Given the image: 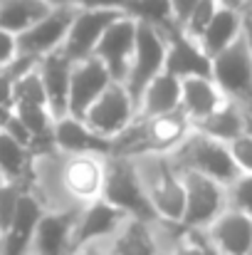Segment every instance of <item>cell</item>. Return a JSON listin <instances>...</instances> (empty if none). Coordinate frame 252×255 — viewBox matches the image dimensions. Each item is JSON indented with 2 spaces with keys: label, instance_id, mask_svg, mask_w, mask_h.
Returning <instances> with one entry per match:
<instances>
[{
  "label": "cell",
  "instance_id": "6da1fadb",
  "mask_svg": "<svg viewBox=\"0 0 252 255\" xmlns=\"http://www.w3.org/2000/svg\"><path fill=\"white\" fill-rule=\"evenodd\" d=\"M193 131V122L180 112H166L154 117H136L126 131L114 136L109 156L141 159L151 154H173Z\"/></svg>",
  "mask_w": 252,
  "mask_h": 255
},
{
  "label": "cell",
  "instance_id": "7a4b0ae2",
  "mask_svg": "<svg viewBox=\"0 0 252 255\" xmlns=\"http://www.w3.org/2000/svg\"><path fill=\"white\" fill-rule=\"evenodd\" d=\"M146 193L154 203V211L164 221H180L185 206V183L183 171L170 154H151L136 159Z\"/></svg>",
  "mask_w": 252,
  "mask_h": 255
},
{
  "label": "cell",
  "instance_id": "3957f363",
  "mask_svg": "<svg viewBox=\"0 0 252 255\" xmlns=\"http://www.w3.org/2000/svg\"><path fill=\"white\" fill-rule=\"evenodd\" d=\"M101 198L119 206L131 218L159 221V216L154 211V203L146 193V186H144V178H141L136 159L106 156V181H104Z\"/></svg>",
  "mask_w": 252,
  "mask_h": 255
},
{
  "label": "cell",
  "instance_id": "277c9868",
  "mask_svg": "<svg viewBox=\"0 0 252 255\" xmlns=\"http://www.w3.org/2000/svg\"><path fill=\"white\" fill-rule=\"evenodd\" d=\"M173 161L180 166V169H193L200 171L220 183H233L238 176H240V169L230 154V146L220 139H213L208 134H200V131H190L188 139L170 154Z\"/></svg>",
  "mask_w": 252,
  "mask_h": 255
},
{
  "label": "cell",
  "instance_id": "5b68a950",
  "mask_svg": "<svg viewBox=\"0 0 252 255\" xmlns=\"http://www.w3.org/2000/svg\"><path fill=\"white\" fill-rule=\"evenodd\" d=\"M183 171L185 206L180 223L190 231H205L228 208V186L193 169Z\"/></svg>",
  "mask_w": 252,
  "mask_h": 255
},
{
  "label": "cell",
  "instance_id": "8992f818",
  "mask_svg": "<svg viewBox=\"0 0 252 255\" xmlns=\"http://www.w3.org/2000/svg\"><path fill=\"white\" fill-rule=\"evenodd\" d=\"M136 114H139L136 99L131 97L126 85L119 82V80H111V85L91 102V107L84 112L82 119L96 134H101L106 139H114V136H119L121 131H126L131 127Z\"/></svg>",
  "mask_w": 252,
  "mask_h": 255
},
{
  "label": "cell",
  "instance_id": "52a82bcc",
  "mask_svg": "<svg viewBox=\"0 0 252 255\" xmlns=\"http://www.w3.org/2000/svg\"><path fill=\"white\" fill-rule=\"evenodd\" d=\"M213 80L228 99L252 112V55L243 35L213 57Z\"/></svg>",
  "mask_w": 252,
  "mask_h": 255
},
{
  "label": "cell",
  "instance_id": "ba28073f",
  "mask_svg": "<svg viewBox=\"0 0 252 255\" xmlns=\"http://www.w3.org/2000/svg\"><path fill=\"white\" fill-rule=\"evenodd\" d=\"M106 181V156L104 154H65L60 166V183L75 203H89L101 198Z\"/></svg>",
  "mask_w": 252,
  "mask_h": 255
},
{
  "label": "cell",
  "instance_id": "9c48e42d",
  "mask_svg": "<svg viewBox=\"0 0 252 255\" xmlns=\"http://www.w3.org/2000/svg\"><path fill=\"white\" fill-rule=\"evenodd\" d=\"M164 65H166V35L149 22H139L136 50H134V57H131L129 75L124 80V85L131 92L134 99H139L144 87L159 72H164Z\"/></svg>",
  "mask_w": 252,
  "mask_h": 255
},
{
  "label": "cell",
  "instance_id": "30bf717a",
  "mask_svg": "<svg viewBox=\"0 0 252 255\" xmlns=\"http://www.w3.org/2000/svg\"><path fill=\"white\" fill-rule=\"evenodd\" d=\"M75 5H55L50 7L37 22H32L25 32L17 35V47L22 55L40 60L47 52H55L65 45L70 25L75 20Z\"/></svg>",
  "mask_w": 252,
  "mask_h": 255
},
{
  "label": "cell",
  "instance_id": "8fae6325",
  "mask_svg": "<svg viewBox=\"0 0 252 255\" xmlns=\"http://www.w3.org/2000/svg\"><path fill=\"white\" fill-rule=\"evenodd\" d=\"M136 27H139V20L121 12L104 30L101 40L94 47V57H99L104 62V67L109 70V75L119 82L126 80L129 67H131V57L136 50Z\"/></svg>",
  "mask_w": 252,
  "mask_h": 255
},
{
  "label": "cell",
  "instance_id": "7c38bea8",
  "mask_svg": "<svg viewBox=\"0 0 252 255\" xmlns=\"http://www.w3.org/2000/svg\"><path fill=\"white\" fill-rule=\"evenodd\" d=\"M129 218L126 211L109 203L106 198H94L80 208V218L72 236V251L86 246H104Z\"/></svg>",
  "mask_w": 252,
  "mask_h": 255
},
{
  "label": "cell",
  "instance_id": "4fadbf2b",
  "mask_svg": "<svg viewBox=\"0 0 252 255\" xmlns=\"http://www.w3.org/2000/svg\"><path fill=\"white\" fill-rule=\"evenodd\" d=\"M166 35V65L164 70L175 75L178 80L185 77H213V57L203 50L200 40L190 37L180 25L164 30Z\"/></svg>",
  "mask_w": 252,
  "mask_h": 255
},
{
  "label": "cell",
  "instance_id": "5bb4252c",
  "mask_svg": "<svg viewBox=\"0 0 252 255\" xmlns=\"http://www.w3.org/2000/svg\"><path fill=\"white\" fill-rule=\"evenodd\" d=\"M80 203H72L67 208H55V211H45L37 231H35V241H32V251L35 255H70L72 253V236H75V226L80 218Z\"/></svg>",
  "mask_w": 252,
  "mask_h": 255
},
{
  "label": "cell",
  "instance_id": "9a60e30c",
  "mask_svg": "<svg viewBox=\"0 0 252 255\" xmlns=\"http://www.w3.org/2000/svg\"><path fill=\"white\" fill-rule=\"evenodd\" d=\"M45 211L47 208L37 191H25L10 226L0 236V255H27V251H32L35 231Z\"/></svg>",
  "mask_w": 252,
  "mask_h": 255
},
{
  "label": "cell",
  "instance_id": "2e32d148",
  "mask_svg": "<svg viewBox=\"0 0 252 255\" xmlns=\"http://www.w3.org/2000/svg\"><path fill=\"white\" fill-rule=\"evenodd\" d=\"M52 144L57 154H111L114 139L96 134L82 117L65 114L55 119L52 127Z\"/></svg>",
  "mask_w": 252,
  "mask_h": 255
},
{
  "label": "cell",
  "instance_id": "e0dca14e",
  "mask_svg": "<svg viewBox=\"0 0 252 255\" xmlns=\"http://www.w3.org/2000/svg\"><path fill=\"white\" fill-rule=\"evenodd\" d=\"M121 15V10H89V7H77L75 20L70 25L67 40L62 45L65 55L72 60H84L94 55L96 42L101 40L104 30Z\"/></svg>",
  "mask_w": 252,
  "mask_h": 255
},
{
  "label": "cell",
  "instance_id": "ac0fdd59",
  "mask_svg": "<svg viewBox=\"0 0 252 255\" xmlns=\"http://www.w3.org/2000/svg\"><path fill=\"white\" fill-rule=\"evenodd\" d=\"M111 75L104 67V62L94 55L75 60L72 65V80H70V114L84 117V112L91 107V102L111 85Z\"/></svg>",
  "mask_w": 252,
  "mask_h": 255
},
{
  "label": "cell",
  "instance_id": "d6986e66",
  "mask_svg": "<svg viewBox=\"0 0 252 255\" xmlns=\"http://www.w3.org/2000/svg\"><path fill=\"white\" fill-rule=\"evenodd\" d=\"M72 65L75 60L70 55H65V50H55L47 52L37 60V70L42 77V85L47 92V104L50 112L57 117L70 114V80H72Z\"/></svg>",
  "mask_w": 252,
  "mask_h": 255
},
{
  "label": "cell",
  "instance_id": "ffe728a7",
  "mask_svg": "<svg viewBox=\"0 0 252 255\" xmlns=\"http://www.w3.org/2000/svg\"><path fill=\"white\" fill-rule=\"evenodd\" d=\"M205 236L228 255L252 253V216L228 206L208 228Z\"/></svg>",
  "mask_w": 252,
  "mask_h": 255
},
{
  "label": "cell",
  "instance_id": "44dd1931",
  "mask_svg": "<svg viewBox=\"0 0 252 255\" xmlns=\"http://www.w3.org/2000/svg\"><path fill=\"white\" fill-rule=\"evenodd\" d=\"M228 102L225 92L213 77H185L180 80V112L193 122H203Z\"/></svg>",
  "mask_w": 252,
  "mask_h": 255
},
{
  "label": "cell",
  "instance_id": "7402d4cb",
  "mask_svg": "<svg viewBox=\"0 0 252 255\" xmlns=\"http://www.w3.org/2000/svg\"><path fill=\"white\" fill-rule=\"evenodd\" d=\"M159 236L154 221L146 218H126L124 226L106 241L109 255H159Z\"/></svg>",
  "mask_w": 252,
  "mask_h": 255
},
{
  "label": "cell",
  "instance_id": "603a6c76",
  "mask_svg": "<svg viewBox=\"0 0 252 255\" xmlns=\"http://www.w3.org/2000/svg\"><path fill=\"white\" fill-rule=\"evenodd\" d=\"M37 156L32 154L30 146L17 141L7 129H0V173L7 181H17L25 188L35 191L37 186V173H35Z\"/></svg>",
  "mask_w": 252,
  "mask_h": 255
},
{
  "label": "cell",
  "instance_id": "cb8c5ba5",
  "mask_svg": "<svg viewBox=\"0 0 252 255\" xmlns=\"http://www.w3.org/2000/svg\"><path fill=\"white\" fill-rule=\"evenodd\" d=\"M136 117H154L180 109V80L170 72H159L136 99Z\"/></svg>",
  "mask_w": 252,
  "mask_h": 255
},
{
  "label": "cell",
  "instance_id": "d4e9b609",
  "mask_svg": "<svg viewBox=\"0 0 252 255\" xmlns=\"http://www.w3.org/2000/svg\"><path fill=\"white\" fill-rule=\"evenodd\" d=\"M193 129L228 144V141H233L235 136H240L243 131H248V109H245L243 104L228 99L218 112H213V114L205 117L203 122L193 124Z\"/></svg>",
  "mask_w": 252,
  "mask_h": 255
},
{
  "label": "cell",
  "instance_id": "484cf974",
  "mask_svg": "<svg viewBox=\"0 0 252 255\" xmlns=\"http://www.w3.org/2000/svg\"><path fill=\"white\" fill-rule=\"evenodd\" d=\"M240 35H243V12L233 10V7H218V12L213 15L210 25L205 27V32L198 40H200L203 50L210 57H215L218 52L230 47Z\"/></svg>",
  "mask_w": 252,
  "mask_h": 255
},
{
  "label": "cell",
  "instance_id": "4316f807",
  "mask_svg": "<svg viewBox=\"0 0 252 255\" xmlns=\"http://www.w3.org/2000/svg\"><path fill=\"white\" fill-rule=\"evenodd\" d=\"M50 7L52 5H47L45 0H0V27L20 35Z\"/></svg>",
  "mask_w": 252,
  "mask_h": 255
},
{
  "label": "cell",
  "instance_id": "83f0119b",
  "mask_svg": "<svg viewBox=\"0 0 252 255\" xmlns=\"http://www.w3.org/2000/svg\"><path fill=\"white\" fill-rule=\"evenodd\" d=\"M126 15H131L139 22H149V25L159 27L161 32L173 27V25H178L173 20L170 0H129Z\"/></svg>",
  "mask_w": 252,
  "mask_h": 255
},
{
  "label": "cell",
  "instance_id": "f1b7e54d",
  "mask_svg": "<svg viewBox=\"0 0 252 255\" xmlns=\"http://www.w3.org/2000/svg\"><path fill=\"white\" fill-rule=\"evenodd\" d=\"M12 104H40V107H50L47 104V92H45V85H42V77H40L37 65L15 77V82H12Z\"/></svg>",
  "mask_w": 252,
  "mask_h": 255
},
{
  "label": "cell",
  "instance_id": "f546056e",
  "mask_svg": "<svg viewBox=\"0 0 252 255\" xmlns=\"http://www.w3.org/2000/svg\"><path fill=\"white\" fill-rule=\"evenodd\" d=\"M25 191H30V188H25L17 181H7V178L0 181V236L10 226V221H12V216L17 211V203H20Z\"/></svg>",
  "mask_w": 252,
  "mask_h": 255
},
{
  "label": "cell",
  "instance_id": "4dcf8cb0",
  "mask_svg": "<svg viewBox=\"0 0 252 255\" xmlns=\"http://www.w3.org/2000/svg\"><path fill=\"white\" fill-rule=\"evenodd\" d=\"M218 0H198V5L190 10V15L183 20V30L190 35V37H200L203 32H205V27L210 25V20H213V15L218 12Z\"/></svg>",
  "mask_w": 252,
  "mask_h": 255
},
{
  "label": "cell",
  "instance_id": "1f68e13d",
  "mask_svg": "<svg viewBox=\"0 0 252 255\" xmlns=\"http://www.w3.org/2000/svg\"><path fill=\"white\" fill-rule=\"evenodd\" d=\"M228 206L252 216V173H240L228 183Z\"/></svg>",
  "mask_w": 252,
  "mask_h": 255
},
{
  "label": "cell",
  "instance_id": "d6a6232c",
  "mask_svg": "<svg viewBox=\"0 0 252 255\" xmlns=\"http://www.w3.org/2000/svg\"><path fill=\"white\" fill-rule=\"evenodd\" d=\"M228 146L240 173H252V131H243L240 136L228 141Z\"/></svg>",
  "mask_w": 252,
  "mask_h": 255
},
{
  "label": "cell",
  "instance_id": "836d02e7",
  "mask_svg": "<svg viewBox=\"0 0 252 255\" xmlns=\"http://www.w3.org/2000/svg\"><path fill=\"white\" fill-rule=\"evenodd\" d=\"M159 255H203V248H200V241H198V233L195 231H188L183 238H178L175 243L170 246H164Z\"/></svg>",
  "mask_w": 252,
  "mask_h": 255
},
{
  "label": "cell",
  "instance_id": "e575fe53",
  "mask_svg": "<svg viewBox=\"0 0 252 255\" xmlns=\"http://www.w3.org/2000/svg\"><path fill=\"white\" fill-rule=\"evenodd\" d=\"M17 55H20L17 35H15V32H10V30H2V27H0V67L10 65Z\"/></svg>",
  "mask_w": 252,
  "mask_h": 255
},
{
  "label": "cell",
  "instance_id": "d590c367",
  "mask_svg": "<svg viewBox=\"0 0 252 255\" xmlns=\"http://www.w3.org/2000/svg\"><path fill=\"white\" fill-rule=\"evenodd\" d=\"M75 7H89V10H121L126 12L129 0H72Z\"/></svg>",
  "mask_w": 252,
  "mask_h": 255
},
{
  "label": "cell",
  "instance_id": "8d00e7d4",
  "mask_svg": "<svg viewBox=\"0 0 252 255\" xmlns=\"http://www.w3.org/2000/svg\"><path fill=\"white\" fill-rule=\"evenodd\" d=\"M198 5V0H170V10H173V20L178 25H183V20L190 15V10Z\"/></svg>",
  "mask_w": 252,
  "mask_h": 255
},
{
  "label": "cell",
  "instance_id": "74e56055",
  "mask_svg": "<svg viewBox=\"0 0 252 255\" xmlns=\"http://www.w3.org/2000/svg\"><path fill=\"white\" fill-rule=\"evenodd\" d=\"M198 233V241H200V248H203V255H228V253H223L208 236H205V231H195Z\"/></svg>",
  "mask_w": 252,
  "mask_h": 255
},
{
  "label": "cell",
  "instance_id": "f35d334b",
  "mask_svg": "<svg viewBox=\"0 0 252 255\" xmlns=\"http://www.w3.org/2000/svg\"><path fill=\"white\" fill-rule=\"evenodd\" d=\"M243 37L250 47V55H252V10H245L243 12Z\"/></svg>",
  "mask_w": 252,
  "mask_h": 255
},
{
  "label": "cell",
  "instance_id": "ab89813d",
  "mask_svg": "<svg viewBox=\"0 0 252 255\" xmlns=\"http://www.w3.org/2000/svg\"><path fill=\"white\" fill-rule=\"evenodd\" d=\"M218 5L220 7H233V10H240V12L248 10V0H218Z\"/></svg>",
  "mask_w": 252,
  "mask_h": 255
},
{
  "label": "cell",
  "instance_id": "60d3db41",
  "mask_svg": "<svg viewBox=\"0 0 252 255\" xmlns=\"http://www.w3.org/2000/svg\"><path fill=\"white\" fill-rule=\"evenodd\" d=\"M99 246H86V248H80V251H72L70 255H96Z\"/></svg>",
  "mask_w": 252,
  "mask_h": 255
},
{
  "label": "cell",
  "instance_id": "b9f144b4",
  "mask_svg": "<svg viewBox=\"0 0 252 255\" xmlns=\"http://www.w3.org/2000/svg\"><path fill=\"white\" fill-rule=\"evenodd\" d=\"M45 2L52 5V7H55V5H72V0H45Z\"/></svg>",
  "mask_w": 252,
  "mask_h": 255
},
{
  "label": "cell",
  "instance_id": "7bdbcfd3",
  "mask_svg": "<svg viewBox=\"0 0 252 255\" xmlns=\"http://www.w3.org/2000/svg\"><path fill=\"white\" fill-rule=\"evenodd\" d=\"M96 255H109V253H106V246H104V248L99 246V251H96Z\"/></svg>",
  "mask_w": 252,
  "mask_h": 255
},
{
  "label": "cell",
  "instance_id": "ee69618b",
  "mask_svg": "<svg viewBox=\"0 0 252 255\" xmlns=\"http://www.w3.org/2000/svg\"><path fill=\"white\" fill-rule=\"evenodd\" d=\"M248 7H252V0H248Z\"/></svg>",
  "mask_w": 252,
  "mask_h": 255
},
{
  "label": "cell",
  "instance_id": "f6af8a7d",
  "mask_svg": "<svg viewBox=\"0 0 252 255\" xmlns=\"http://www.w3.org/2000/svg\"><path fill=\"white\" fill-rule=\"evenodd\" d=\"M0 181H2V173H0Z\"/></svg>",
  "mask_w": 252,
  "mask_h": 255
},
{
  "label": "cell",
  "instance_id": "bcb514c9",
  "mask_svg": "<svg viewBox=\"0 0 252 255\" xmlns=\"http://www.w3.org/2000/svg\"><path fill=\"white\" fill-rule=\"evenodd\" d=\"M250 255H252V253H250Z\"/></svg>",
  "mask_w": 252,
  "mask_h": 255
}]
</instances>
